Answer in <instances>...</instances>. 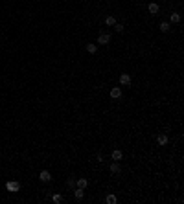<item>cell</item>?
I'll list each match as a JSON object with an SVG mask.
<instances>
[{"instance_id":"obj_1","label":"cell","mask_w":184,"mask_h":204,"mask_svg":"<svg viewBox=\"0 0 184 204\" xmlns=\"http://www.w3.org/2000/svg\"><path fill=\"white\" fill-rule=\"evenodd\" d=\"M6 189L11 191V193H17L18 189H20V184H18V182H15V180H8V182H6Z\"/></svg>"},{"instance_id":"obj_2","label":"cell","mask_w":184,"mask_h":204,"mask_svg":"<svg viewBox=\"0 0 184 204\" xmlns=\"http://www.w3.org/2000/svg\"><path fill=\"white\" fill-rule=\"evenodd\" d=\"M111 42V33H99L98 35V44H109Z\"/></svg>"},{"instance_id":"obj_3","label":"cell","mask_w":184,"mask_h":204,"mask_svg":"<svg viewBox=\"0 0 184 204\" xmlns=\"http://www.w3.org/2000/svg\"><path fill=\"white\" fill-rule=\"evenodd\" d=\"M120 85L121 86H129L131 85V76H129V74H121L120 76Z\"/></svg>"},{"instance_id":"obj_4","label":"cell","mask_w":184,"mask_h":204,"mask_svg":"<svg viewBox=\"0 0 184 204\" xmlns=\"http://www.w3.org/2000/svg\"><path fill=\"white\" fill-rule=\"evenodd\" d=\"M169 142V138H168V134H164V132H160L158 136H156V144L158 145H166Z\"/></svg>"},{"instance_id":"obj_5","label":"cell","mask_w":184,"mask_h":204,"mask_svg":"<svg viewBox=\"0 0 184 204\" xmlns=\"http://www.w3.org/2000/svg\"><path fill=\"white\" fill-rule=\"evenodd\" d=\"M109 94H111L112 99H118V98H121V88L120 86H114V88H111V92H109Z\"/></svg>"},{"instance_id":"obj_6","label":"cell","mask_w":184,"mask_h":204,"mask_svg":"<svg viewBox=\"0 0 184 204\" xmlns=\"http://www.w3.org/2000/svg\"><path fill=\"white\" fill-rule=\"evenodd\" d=\"M39 180H40V182H50V180H52V175H50V171H46V169H44V171H40V175H39Z\"/></svg>"},{"instance_id":"obj_7","label":"cell","mask_w":184,"mask_h":204,"mask_svg":"<svg viewBox=\"0 0 184 204\" xmlns=\"http://www.w3.org/2000/svg\"><path fill=\"white\" fill-rule=\"evenodd\" d=\"M74 197H76V200H83V197H85V189H81V188H74Z\"/></svg>"},{"instance_id":"obj_8","label":"cell","mask_w":184,"mask_h":204,"mask_svg":"<svg viewBox=\"0 0 184 204\" xmlns=\"http://www.w3.org/2000/svg\"><path fill=\"white\" fill-rule=\"evenodd\" d=\"M111 158H112V160H116V162H120L121 158H124V153H121L120 149H114V151L111 153Z\"/></svg>"},{"instance_id":"obj_9","label":"cell","mask_w":184,"mask_h":204,"mask_svg":"<svg viewBox=\"0 0 184 204\" xmlns=\"http://www.w3.org/2000/svg\"><path fill=\"white\" fill-rule=\"evenodd\" d=\"M87 186H88V180H87V178H83V176H81V178H77V180H76V188L87 189Z\"/></svg>"},{"instance_id":"obj_10","label":"cell","mask_w":184,"mask_h":204,"mask_svg":"<svg viewBox=\"0 0 184 204\" xmlns=\"http://www.w3.org/2000/svg\"><path fill=\"white\" fill-rule=\"evenodd\" d=\"M109 169H111V173H112V175H116V173H120V169H121V167H120V164H118L116 160H112V164H111V167H109Z\"/></svg>"},{"instance_id":"obj_11","label":"cell","mask_w":184,"mask_h":204,"mask_svg":"<svg viewBox=\"0 0 184 204\" xmlns=\"http://www.w3.org/2000/svg\"><path fill=\"white\" fill-rule=\"evenodd\" d=\"M147 11L151 13V15H156V13H158V4H155V2H151L147 6Z\"/></svg>"},{"instance_id":"obj_12","label":"cell","mask_w":184,"mask_h":204,"mask_svg":"<svg viewBox=\"0 0 184 204\" xmlns=\"http://www.w3.org/2000/svg\"><path fill=\"white\" fill-rule=\"evenodd\" d=\"M158 30H160L162 33H168L169 30H171V24H169V22H160V26H158Z\"/></svg>"},{"instance_id":"obj_13","label":"cell","mask_w":184,"mask_h":204,"mask_svg":"<svg viewBox=\"0 0 184 204\" xmlns=\"http://www.w3.org/2000/svg\"><path fill=\"white\" fill-rule=\"evenodd\" d=\"M169 22L171 24H179L180 22V15L179 13H171V15H169Z\"/></svg>"},{"instance_id":"obj_14","label":"cell","mask_w":184,"mask_h":204,"mask_svg":"<svg viewBox=\"0 0 184 204\" xmlns=\"http://www.w3.org/2000/svg\"><path fill=\"white\" fill-rule=\"evenodd\" d=\"M85 48H87V52H88V53H96V52H98V46H96V44H92V42L85 44Z\"/></svg>"},{"instance_id":"obj_15","label":"cell","mask_w":184,"mask_h":204,"mask_svg":"<svg viewBox=\"0 0 184 204\" xmlns=\"http://www.w3.org/2000/svg\"><path fill=\"white\" fill-rule=\"evenodd\" d=\"M105 202H107V204H116L118 199H116V195H112V193H111V195H107V197H105Z\"/></svg>"},{"instance_id":"obj_16","label":"cell","mask_w":184,"mask_h":204,"mask_svg":"<svg viewBox=\"0 0 184 204\" xmlns=\"http://www.w3.org/2000/svg\"><path fill=\"white\" fill-rule=\"evenodd\" d=\"M52 200L55 202V204H61V202H63V195H59V193H53V195H52Z\"/></svg>"},{"instance_id":"obj_17","label":"cell","mask_w":184,"mask_h":204,"mask_svg":"<svg viewBox=\"0 0 184 204\" xmlns=\"http://www.w3.org/2000/svg\"><path fill=\"white\" fill-rule=\"evenodd\" d=\"M105 24H107V26H114V24H116V18H114L112 15H109V17L105 18Z\"/></svg>"},{"instance_id":"obj_18","label":"cell","mask_w":184,"mask_h":204,"mask_svg":"<svg viewBox=\"0 0 184 204\" xmlns=\"http://www.w3.org/2000/svg\"><path fill=\"white\" fill-rule=\"evenodd\" d=\"M66 186L70 188V189H74V188H76V178H68L66 180Z\"/></svg>"},{"instance_id":"obj_19","label":"cell","mask_w":184,"mask_h":204,"mask_svg":"<svg viewBox=\"0 0 184 204\" xmlns=\"http://www.w3.org/2000/svg\"><path fill=\"white\" fill-rule=\"evenodd\" d=\"M114 30H116L118 33H121V31H124V26H121V24H114Z\"/></svg>"}]
</instances>
